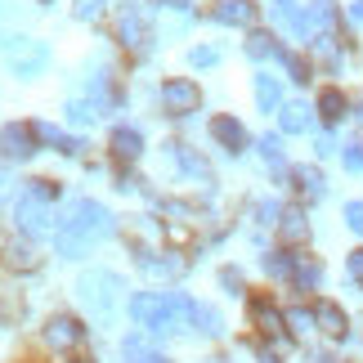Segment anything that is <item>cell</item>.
Wrapping results in <instances>:
<instances>
[{"label":"cell","instance_id":"cell-1","mask_svg":"<svg viewBox=\"0 0 363 363\" xmlns=\"http://www.w3.org/2000/svg\"><path fill=\"white\" fill-rule=\"evenodd\" d=\"M113 233H117V220H113L108 206L90 202V198H77L67 206V220H59V229H54V247H59L67 260H77V256H86L94 242L113 238Z\"/></svg>","mask_w":363,"mask_h":363},{"label":"cell","instance_id":"cell-2","mask_svg":"<svg viewBox=\"0 0 363 363\" xmlns=\"http://www.w3.org/2000/svg\"><path fill=\"white\" fill-rule=\"evenodd\" d=\"M193 310H198V301L179 296V291H139V296H130V318L144 332H152V337L189 328Z\"/></svg>","mask_w":363,"mask_h":363},{"label":"cell","instance_id":"cell-3","mask_svg":"<svg viewBox=\"0 0 363 363\" xmlns=\"http://www.w3.org/2000/svg\"><path fill=\"white\" fill-rule=\"evenodd\" d=\"M77 296L94 328H117V318L125 310V283L113 269H86L77 278Z\"/></svg>","mask_w":363,"mask_h":363},{"label":"cell","instance_id":"cell-4","mask_svg":"<svg viewBox=\"0 0 363 363\" xmlns=\"http://www.w3.org/2000/svg\"><path fill=\"white\" fill-rule=\"evenodd\" d=\"M59 198V184H50V179H32V184L23 189L18 206H13V225H18L27 238H50L54 225H50V202Z\"/></svg>","mask_w":363,"mask_h":363},{"label":"cell","instance_id":"cell-5","mask_svg":"<svg viewBox=\"0 0 363 363\" xmlns=\"http://www.w3.org/2000/svg\"><path fill=\"white\" fill-rule=\"evenodd\" d=\"M5 63H9V72H18V77H40L50 67V50H45V40H36V36H9L5 40Z\"/></svg>","mask_w":363,"mask_h":363},{"label":"cell","instance_id":"cell-6","mask_svg":"<svg viewBox=\"0 0 363 363\" xmlns=\"http://www.w3.org/2000/svg\"><path fill=\"white\" fill-rule=\"evenodd\" d=\"M157 99H162V108H166L171 117H189V113H198L202 94H198V86H193L189 77H171V81H162Z\"/></svg>","mask_w":363,"mask_h":363},{"label":"cell","instance_id":"cell-7","mask_svg":"<svg viewBox=\"0 0 363 363\" xmlns=\"http://www.w3.org/2000/svg\"><path fill=\"white\" fill-rule=\"evenodd\" d=\"M117 32H121V45H130V50H139V54H144V50H148V40H152L148 9H144V5H121Z\"/></svg>","mask_w":363,"mask_h":363},{"label":"cell","instance_id":"cell-8","mask_svg":"<svg viewBox=\"0 0 363 363\" xmlns=\"http://www.w3.org/2000/svg\"><path fill=\"white\" fill-rule=\"evenodd\" d=\"M0 152L13 162H27L36 152V125H27V121H9V125H0Z\"/></svg>","mask_w":363,"mask_h":363},{"label":"cell","instance_id":"cell-9","mask_svg":"<svg viewBox=\"0 0 363 363\" xmlns=\"http://www.w3.org/2000/svg\"><path fill=\"white\" fill-rule=\"evenodd\" d=\"M86 341V323L72 314H54L45 323V345L50 350H77V345Z\"/></svg>","mask_w":363,"mask_h":363},{"label":"cell","instance_id":"cell-10","mask_svg":"<svg viewBox=\"0 0 363 363\" xmlns=\"http://www.w3.org/2000/svg\"><path fill=\"white\" fill-rule=\"evenodd\" d=\"M121 359L125 363H171L157 345L144 337V332H125V337H121Z\"/></svg>","mask_w":363,"mask_h":363},{"label":"cell","instance_id":"cell-11","mask_svg":"<svg viewBox=\"0 0 363 363\" xmlns=\"http://www.w3.org/2000/svg\"><path fill=\"white\" fill-rule=\"evenodd\" d=\"M251 323H256V328L264 332V337H274V341H283V332H287V328H283L287 318L278 314V310H274V305L264 301V296H256V301H251Z\"/></svg>","mask_w":363,"mask_h":363},{"label":"cell","instance_id":"cell-12","mask_svg":"<svg viewBox=\"0 0 363 363\" xmlns=\"http://www.w3.org/2000/svg\"><path fill=\"white\" fill-rule=\"evenodd\" d=\"M211 135H216V144H225V152H242L247 148V130H242L238 117H216Z\"/></svg>","mask_w":363,"mask_h":363},{"label":"cell","instance_id":"cell-13","mask_svg":"<svg viewBox=\"0 0 363 363\" xmlns=\"http://www.w3.org/2000/svg\"><path fill=\"white\" fill-rule=\"evenodd\" d=\"M216 18L229 23V27H251V23H256V5H251V0H220Z\"/></svg>","mask_w":363,"mask_h":363},{"label":"cell","instance_id":"cell-14","mask_svg":"<svg viewBox=\"0 0 363 363\" xmlns=\"http://www.w3.org/2000/svg\"><path fill=\"white\" fill-rule=\"evenodd\" d=\"M171 152H175V162L184 166V175H193L202 189H211V184H216V179H211V166H206V162H202L193 148H179V144H171Z\"/></svg>","mask_w":363,"mask_h":363},{"label":"cell","instance_id":"cell-15","mask_svg":"<svg viewBox=\"0 0 363 363\" xmlns=\"http://www.w3.org/2000/svg\"><path fill=\"white\" fill-rule=\"evenodd\" d=\"M314 323L323 328L328 337H345V314H341V305H332V301L314 305Z\"/></svg>","mask_w":363,"mask_h":363},{"label":"cell","instance_id":"cell-16","mask_svg":"<svg viewBox=\"0 0 363 363\" xmlns=\"http://www.w3.org/2000/svg\"><path fill=\"white\" fill-rule=\"evenodd\" d=\"M256 104H260V113H278V108H283V86H278L269 72L256 77Z\"/></svg>","mask_w":363,"mask_h":363},{"label":"cell","instance_id":"cell-17","mask_svg":"<svg viewBox=\"0 0 363 363\" xmlns=\"http://www.w3.org/2000/svg\"><path fill=\"white\" fill-rule=\"evenodd\" d=\"M113 152L121 162H135L139 152H144V139H139V130H130V125H117L113 130Z\"/></svg>","mask_w":363,"mask_h":363},{"label":"cell","instance_id":"cell-18","mask_svg":"<svg viewBox=\"0 0 363 363\" xmlns=\"http://www.w3.org/2000/svg\"><path fill=\"white\" fill-rule=\"evenodd\" d=\"M36 139H45V144H54L59 152H67V157H77V152H81V144H77V139H67V135L59 130V125H50V121H36Z\"/></svg>","mask_w":363,"mask_h":363},{"label":"cell","instance_id":"cell-19","mask_svg":"<svg viewBox=\"0 0 363 363\" xmlns=\"http://www.w3.org/2000/svg\"><path fill=\"white\" fill-rule=\"evenodd\" d=\"M193 328H198L202 337H220V332H225V318H220V310H211V305H198V310H193Z\"/></svg>","mask_w":363,"mask_h":363},{"label":"cell","instance_id":"cell-20","mask_svg":"<svg viewBox=\"0 0 363 363\" xmlns=\"http://www.w3.org/2000/svg\"><path fill=\"white\" fill-rule=\"evenodd\" d=\"M310 108H305V104H287L283 108V130L287 135H305V130H310Z\"/></svg>","mask_w":363,"mask_h":363},{"label":"cell","instance_id":"cell-21","mask_svg":"<svg viewBox=\"0 0 363 363\" xmlns=\"http://www.w3.org/2000/svg\"><path fill=\"white\" fill-rule=\"evenodd\" d=\"M318 113H323V121H341L345 117V94L341 90H323L318 94Z\"/></svg>","mask_w":363,"mask_h":363},{"label":"cell","instance_id":"cell-22","mask_svg":"<svg viewBox=\"0 0 363 363\" xmlns=\"http://www.w3.org/2000/svg\"><path fill=\"white\" fill-rule=\"evenodd\" d=\"M139 269H144V274H162V278H175V274H184V260H152V256H139Z\"/></svg>","mask_w":363,"mask_h":363},{"label":"cell","instance_id":"cell-23","mask_svg":"<svg viewBox=\"0 0 363 363\" xmlns=\"http://www.w3.org/2000/svg\"><path fill=\"white\" fill-rule=\"evenodd\" d=\"M278 233H283L287 242H301L305 233H310V229H305V216H301V211H283V225H278Z\"/></svg>","mask_w":363,"mask_h":363},{"label":"cell","instance_id":"cell-24","mask_svg":"<svg viewBox=\"0 0 363 363\" xmlns=\"http://www.w3.org/2000/svg\"><path fill=\"white\" fill-rule=\"evenodd\" d=\"M296 184H301L305 198H323V175H318L314 166H301V171H296Z\"/></svg>","mask_w":363,"mask_h":363},{"label":"cell","instance_id":"cell-25","mask_svg":"<svg viewBox=\"0 0 363 363\" xmlns=\"http://www.w3.org/2000/svg\"><path fill=\"white\" fill-rule=\"evenodd\" d=\"M94 117H99V108H94V104H81V99L67 104V121H72V125H94Z\"/></svg>","mask_w":363,"mask_h":363},{"label":"cell","instance_id":"cell-26","mask_svg":"<svg viewBox=\"0 0 363 363\" xmlns=\"http://www.w3.org/2000/svg\"><path fill=\"white\" fill-rule=\"evenodd\" d=\"M9 264H13V269H36V251L32 247H23V242H9Z\"/></svg>","mask_w":363,"mask_h":363},{"label":"cell","instance_id":"cell-27","mask_svg":"<svg viewBox=\"0 0 363 363\" xmlns=\"http://www.w3.org/2000/svg\"><path fill=\"white\" fill-rule=\"evenodd\" d=\"M264 269H269L274 278H291V274H296V260L283 256V251H274V256H264Z\"/></svg>","mask_w":363,"mask_h":363},{"label":"cell","instance_id":"cell-28","mask_svg":"<svg viewBox=\"0 0 363 363\" xmlns=\"http://www.w3.org/2000/svg\"><path fill=\"white\" fill-rule=\"evenodd\" d=\"M260 157L274 166V171H283V144H278V135H264L260 139Z\"/></svg>","mask_w":363,"mask_h":363},{"label":"cell","instance_id":"cell-29","mask_svg":"<svg viewBox=\"0 0 363 363\" xmlns=\"http://www.w3.org/2000/svg\"><path fill=\"white\" fill-rule=\"evenodd\" d=\"M291 278H296L301 287H318V278H323V269H318L314 260H296V274H291Z\"/></svg>","mask_w":363,"mask_h":363},{"label":"cell","instance_id":"cell-30","mask_svg":"<svg viewBox=\"0 0 363 363\" xmlns=\"http://www.w3.org/2000/svg\"><path fill=\"white\" fill-rule=\"evenodd\" d=\"M247 54H251V59H264V54H278V45H274V36L256 32V36L247 40Z\"/></svg>","mask_w":363,"mask_h":363},{"label":"cell","instance_id":"cell-31","mask_svg":"<svg viewBox=\"0 0 363 363\" xmlns=\"http://www.w3.org/2000/svg\"><path fill=\"white\" fill-rule=\"evenodd\" d=\"M211 63H220V50H211V45L189 50V67H211Z\"/></svg>","mask_w":363,"mask_h":363},{"label":"cell","instance_id":"cell-32","mask_svg":"<svg viewBox=\"0 0 363 363\" xmlns=\"http://www.w3.org/2000/svg\"><path fill=\"white\" fill-rule=\"evenodd\" d=\"M287 323H291V332H310L314 328V310H291Z\"/></svg>","mask_w":363,"mask_h":363},{"label":"cell","instance_id":"cell-33","mask_svg":"<svg viewBox=\"0 0 363 363\" xmlns=\"http://www.w3.org/2000/svg\"><path fill=\"white\" fill-rule=\"evenodd\" d=\"M345 225H350L359 238H363V202H350V206H345Z\"/></svg>","mask_w":363,"mask_h":363},{"label":"cell","instance_id":"cell-34","mask_svg":"<svg viewBox=\"0 0 363 363\" xmlns=\"http://www.w3.org/2000/svg\"><path fill=\"white\" fill-rule=\"evenodd\" d=\"M104 0H77V18H99Z\"/></svg>","mask_w":363,"mask_h":363},{"label":"cell","instance_id":"cell-35","mask_svg":"<svg viewBox=\"0 0 363 363\" xmlns=\"http://www.w3.org/2000/svg\"><path fill=\"white\" fill-rule=\"evenodd\" d=\"M345 269H350V278H354V283H363V247H359V251H350Z\"/></svg>","mask_w":363,"mask_h":363},{"label":"cell","instance_id":"cell-36","mask_svg":"<svg viewBox=\"0 0 363 363\" xmlns=\"http://www.w3.org/2000/svg\"><path fill=\"white\" fill-rule=\"evenodd\" d=\"M345 166H350V171H359V166H363V144H350V148H345Z\"/></svg>","mask_w":363,"mask_h":363},{"label":"cell","instance_id":"cell-37","mask_svg":"<svg viewBox=\"0 0 363 363\" xmlns=\"http://www.w3.org/2000/svg\"><path fill=\"white\" fill-rule=\"evenodd\" d=\"M220 283H225V287H233V291H238V287H242V274H238V269H225V274H220Z\"/></svg>","mask_w":363,"mask_h":363},{"label":"cell","instance_id":"cell-38","mask_svg":"<svg viewBox=\"0 0 363 363\" xmlns=\"http://www.w3.org/2000/svg\"><path fill=\"white\" fill-rule=\"evenodd\" d=\"M350 18H354V23H363V0H354V5H350Z\"/></svg>","mask_w":363,"mask_h":363},{"label":"cell","instance_id":"cell-39","mask_svg":"<svg viewBox=\"0 0 363 363\" xmlns=\"http://www.w3.org/2000/svg\"><path fill=\"white\" fill-rule=\"evenodd\" d=\"M5 184H9V175H5V166H0V198H5Z\"/></svg>","mask_w":363,"mask_h":363},{"label":"cell","instance_id":"cell-40","mask_svg":"<svg viewBox=\"0 0 363 363\" xmlns=\"http://www.w3.org/2000/svg\"><path fill=\"white\" fill-rule=\"evenodd\" d=\"M260 363H278V354H269V350H260Z\"/></svg>","mask_w":363,"mask_h":363},{"label":"cell","instance_id":"cell-41","mask_svg":"<svg viewBox=\"0 0 363 363\" xmlns=\"http://www.w3.org/2000/svg\"><path fill=\"white\" fill-rule=\"evenodd\" d=\"M36 5H54V0H36Z\"/></svg>","mask_w":363,"mask_h":363},{"label":"cell","instance_id":"cell-42","mask_svg":"<svg viewBox=\"0 0 363 363\" xmlns=\"http://www.w3.org/2000/svg\"><path fill=\"white\" fill-rule=\"evenodd\" d=\"M206 363H225V359H206Z\"/></svg>","mask_w":363,"mask_h":363},{"label":"cell","instance_id":"cell-43","mask_svg":"<svg viewBox=\"0 0 363 363\" xmlns=\"http://www.w3.org/2000/svg\"><path fill=\"white\" fill-rule=\"evenodd\" d=\"M77 363H90V359H77Z\"/></svg>","mask_w":363,"mask_h":363},{"label":"cell","instance_id":"cell-44","mask_svg":"<svg viewBox=\"0 0 363 363\" xmlns=\"http://www.w3.org/2000/svg\"><path fill=\"white\" fill-rule=\"evenodd\" d=\"M278 5H287V0H278Z\"/></svg>","mask_w":363,"mask_h":363}]
</instances>
